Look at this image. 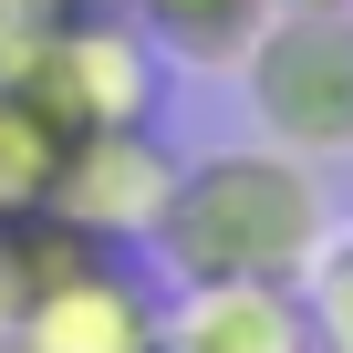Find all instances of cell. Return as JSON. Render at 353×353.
<instances>
[{
  "instance_id": "cell-1",
  "label": "cell",
  "mask_w": 353,
  "mask_h": 353,
  "mask_svg": "<svg viewBox=\"0 0 353 353\" xmlns=\"http://www.w3.org/2000/svg\"><path fill=\"white\" fill-rule=\"evenodd\" d=\"M332 239V198L322 166L281 156V145H208L176 156L166 208L145 229V260L198 291V281H301Z\"/></svg>"
},
{
  "instance_id": "cell-2",
  "label": "cell",
  "mask_w": 353,
  "mask_h": 353,
  "mask_svg": "<svg viewBox=\"0 0 353 353\" xmlns=\"http://www.w3.org/2000/svg\"><path fill=\"white\" fill-rule=\"evenodd\" d=\"M156 281L135 250H104L63 219L11 229V281H0V332L11 353H156Z\"/></svg>"
},
{
  "instance_id": "cell-3",
  "label": "cell",
  "mask_w": 353,
  "mask_h": 353,
  "mask_svg": "<svg viewBox=\"0 0 353 353\" xmlns=\"http://www.w3.org/2000/svg\"><path fill=\"white\" fill-rule=\"evenodd\" d=\"M229 73L250 94L260 145H281L301 166L353 156V11H270Z\"/></svg>"
},
{
  "instance_id": "cell-4",
  "label": "cell",
  "mask_w": 353,
  "mask_h": 353,
  "mask_svg": "<svg viewBox=\"0 0 353 353\" xmlns=\"http://www.w3.org/2000/svg\"><path fill=\"white\" fill-rule=\"evenodd\" d=\"M73 135H104V125H156L166 114V52L114 11V0H94L83 21H63L42 42V63L21 73Z\"/></svg>"
},
{
  "instance_id": "cell-5",
  "label": "cell",
  "mask_w": 353,
  "mask_h": 353,
  "mask_svg": "<svg viewBox=\"0 0 353 353\" xmlns=\"http://www.w3.org/2000/svg\"><path fill=\"white\" fill-rule=\"evenodd\" d=\"M166 176H176V156H166L156 125L73 135L63 188H52V219L83 229V239H104V250H145V229H156V208H166Z\"/></svg>"
},
{
  "instance_id": "cell-6",
  "label": "cell",
  "mask_w": 353,
  "mask_h": 353,
  "mask_svg": "<svg viewBox=\"0 0 353 353\" xmlns=\"http://www.w3.org/2000/svg\"><path fill=\"white\" fill-rule=\"evenodd\" d=\"M156 353H322L301 281H198L156 312Z\"/></svg>"
},
{
  "instance_id": "cell-7",
  "label": "cell",
  "mask_w": 353,
  "mask_h": 353,
  "mask_svg": "<svg viewBox=\"0 0 353 353\" xmlns=\"http://www.w3.org/2000/svg\"><path fill=\"white\" fill-rule=\"evenodd\" d=\"M63 156H73V125H63V114L21 83V73H0V229L52 219Z\"/></svg>"
},
{
  "instance_id": "cell-8",
  "label": "cell",
  "mask_w": 353,
  "mask_h": 353,
  "mask_svg": "<svg viewBox=\"0 0 353 353\" xmlns=\"http://www.w3.org/2000/svg\"><path fill=\"white\" fill-rule=\"evenodd\" d=\"M166 63H239V42L270 21V0H114Z\"/></svg>"
},
{
  "instance_id": "cell-9",
  "label": "cell",
  "mask_w": 353,
  "mask_h": 353,
  "mask_svg": "<svg viewBox=\"0 0 353 353\" xmlns=\"http://www.w3.org/2000/svg\"><path fill=\"white\" fill-rule=\"evenodd\" d=\"M301 301H312V343L322 353H353V229L322 239V260L301 270Z\"/></svg>"
},
{
  "instance_id": "cell-10",
  "label": "cell",
  "mask_w": 353,
  "mask_h": 353,
  "mask_svg": "<svg viewBox=\"0 0 353 353\" xmlns=\"http://www.w3.org/2000/svg\"><path fill=\"white\" fill-rule=\"evenodd\" d=\"M83 11H94V0H0V73H32L42 42L63 21H83Z\"/></svg>"
},
{
  "instance_id": "cell-11",
  "label": "cell",
  "mask_w": 353,
  "mask_h": 353,
  "mask_svg": "<svg viewBox=\"0 0 353 353\" xmlns=\"http://www.w3.org/2000/svg\"><path fill=\"white\" fill-rule=\"evenodd\" d=\"M270 11H353V0H270Z\"/></svg>"
},
{
  "instance_id": "cell-12",
  "label": "cell",
  "mask_w": 353,
  "mask_h": 353,
  "mask_svg": "<svg viewBox=\"0 0 353 353\" xmlns=\"http://www.w3.org/2000/svg\"><path fill=\"white\" fill-rule=\"evenodd\" d=\"M0 281H11V229H0Z\"/></svg>"
}]
</instances>
